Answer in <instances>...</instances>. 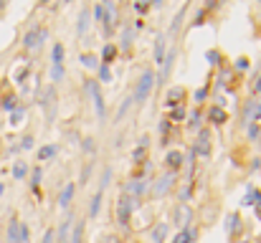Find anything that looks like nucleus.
<instances>
[{"label":"nucleus","instance_id":"f257e3e1","mask_svg":"<svg viewBox=\"0 0 261 243\" xmlns=\"http://www.w3.org/2000/svg\"><path fill=\"white\" fill-rule=\"evenodd\" d=\"M38 106L43 109V114H46V122L51 124L54 119H56V106H59V94H56V86L54 84H48V86H43L41 91H38Z\"/></svg>","mask_w":261,"mask_h":243},{"label":"nucleus","instance_id":"f03ea898","mask_svg":"<svg viewBox=\"0 0 261 243\" xmlns=\"http://www.w3.org/2000/svg\"><path fill=\"white\" fill-rule=\"evenodd\" d=\"M152 89H155V71H152V69H145V71H142V76H140V81L135 84L132 101H135V104H145V101H147V96L152 94Z\"/></svg>","mask_w":261,"mask_h":243},{"label":"nucleus","instance_id":"7ed1b4c3","mask_svg":"<svg viewBox=\"0 0 261 243\" xmlns=\"http://www.w3.org/2000/svg\"><path fill=\"white\" fill-rule=\"evenodd\" d=\"M84 89L91 96V104H94V112H96V119L104 122L107 119V104H104V94H101V86L96 79H87L84 81Z\"/></svg>","mask_w":261,"mask_h":243},{"label":"nucleus","instance_id":"20e7f679","mask_svg":"<svg viewBox=\"0 0 261 243\" xmlns=\"http://www.w3.org/2000/svg\"><path fill=\"white\" fill-rule=\"evenodd\" d=\"M46 41H48V28H43V25H31L23 33V48L25 51H38Z\"/></svg>","mask_w":261,"mask_h":243},{"label":"nucleus","instance_id":"39448f33","mask_svg":"<svg viewBox=\"0 0 261 243\" xmlns=\"http://www.w3.org/2000/svg\"><path fill=\"white\" fill-rule=\"evenodd\" d=\"M137 205H140V200H135V198H129V195H122V198L117 200V223H119V228H127V226H129L132 213L137 210Z\"/></svg>","mask_w":261,"mask_h":243},{"label":"nucleus","instance_id":"423d86ee","mask_svg":"<svg viewBox=\"0 0 261 243\" xmlns=\"http://www.w3.org/2000/svg\"><path fill=\"white\" fill-rule=\"evenodd\" d=\"M193 152H195V157H211V129L208 127H200L198 129Z\"/></svg>","mask_w":261,"mask_h":243},{"label":"nucleus","instance_id":"0eeeda50","mask_svg":"<svg viewBox=\"0 0 261 243\" xmlns=\"http://www.w3.org/2000/svg\"><path fill=\"white\" fill-rule=\"evenodd\" d=\"M173 223L177 226V231H180V228H188V226H193V208H190L188 203H177V205H175Z\"/></svg>","mask_w":261,"mask_h":243},{"label":"nucleus","instance_id":"6e6552de","mask_svg":"<svg viewBox=\"0 0 261 243\" xmlns=\"http://www.w3.org/2000/svg\"><path fill=\"white\" fill-rule=\"evenodd\" d=\"M175 180H177V172H170V170H168V175H163V177L152 185V195H155V198H165L175 187Z\"/></svg>","mask_w":261,"mask_h":243},{"label":"nucleus","instance_id":"1a4fd4ad","mask_svg":"<svg viewBox=\"0 0 261 243\" xmlns=\"http://www.w3.org/2000/svg\"><path fill=\"white\" fill-rule=\"evenodd\" d=\"M165 56H168V36H165V33H158V38H155V51H152V61H155L158 66H163V64H165Z\"/></svg>","mask_w":261,"mask_h":243},{"label":"nucleus","instance_id":"9d476101","mask_svg":"<svg viewBox=\"0 0 261 243\" xmlns=\"http://www.w3.org/2000/svg\"><path fill=\"white\" fill-rule=\"evenodd\" d=\"M241 228H244L241 215L239 213H228V218H226V236H228V241H236L239 233H241Z\"/></svg>","mask_w":261,"mask_h":243},{"label":"nucleus","instance_id":"9b49d317","mask_svg":"<svg viewBox=\"0 0 261 243\" xmlns=\"http://www.w3.org/2000/svg\"><path fill=\"white\" fill-rule=\"evenodd\" d=\"M168 238H170V226L165 221H160L150 228V241L152 243H168Z\"/></svg>","mask_w":261,"mask_h":243},{"label":"nucleus","instance_id":"f8f14e48","mask_svg":"<svg viewBox=\"0 0 261 243\" xmlns=\"http://www.w3.org/2000/svg\"><path fill=\"white\" fill-rule=\"evenodd\" d=\"M71 231H74V215H66V221L59 223V228H56V243H69Z\"/></svg>","mask_w":261,"mask_h":243},{"label":"nucleus","instance_id":"ddd939ff","mask_svg":"<svg viewBox=\"0 0 261 243\" xmlns=\"http://www.w3.org/2000/svg\"><path fill=\"white\" fill-rule=\"evenodd\" d=\"M5 243H20V218L13 215L5 226Z\"/></svg>","mask_w":261,"mask_h":243},{"label":"nucleus","instance_id":"4468645a","mask_svg":"<svg viewBox=\"0 0 261 243\" xmlns=\"http://www.w3.org/2000/svg\"><path fill=\"white\" fill-rule=\"evenodd\" d=\"M117 56H119V46L117 43H104V48H101V53H99V61L104 64V66H112L114 61H117Z\"/></svg>","mask_w":261,"mask_h":243},{"label":"nucleus","instance_id":"2eb2a0df","mask_svg":"<svg viewBox=\"0 0 261 243\" xmlns=\"http://www.w3.org/2000/svg\"><path fill=\"white\" fill-rule=\"evenodd\" d=\"M145 193H147V180H145V177H142V180H129V185L124 187V195H129V198H135V200H140Z\"/></svg>","mask_w":261,"mask_h":243},{"label":"nucleus","instance_id":"dca6fc26","mask_svg":"<svg viewBox=\"0 0 261 243\" xmlns=\"http://www.w3.org/2000/svg\"><path fill=\"white\" fill-rule=\"evenodd\" d=\"M74 195H76V182H66V185L61 187V193H59V205L66 210V208L71 205Z\"/></svg>","mask_w":261,"mask_h":243},{"label":"nucleus","instance_id":"f3484780","mask_svg":"<svg viewBox=\"0 0 261 243\" xmlns=\"http://www.w3.org/2000/svg\"><path fill=\"white\" fill-rule=\"evenodd\" d=\"M182 101H185V89H182V86H175V89L168 91L165 106H168V109H175V106H182Z\"/></svg>","mask_w":261,"mask_h":243},{"label":"nucleus","instance_id":"a211bd4d","mask_svg":"<svg viewBox=\"0 0 261 243\" xmlns=\"http://www.w3.org/2000/svg\"><path fill=\"white\" fill-rule=\"evenodd\" d=\"M56 155H59V145L56 142H48V145H43V147L36 150V160L38 162H48V160H54Z\"/></svg>","mask_w":261,"mask_h":243},{"label":"nucleus","instance_id":"6ab92c4d","mask_svg":"<svg viewBox=\"0 0 261 243\" xmlns=\"http://www.w3.org/2000/svg\"><path fill=\"white\" fill-rule=\"evenodd\" d=\"M89 25H91V8H82L79 20H76V36H79V38H84V36H87Z\"/></svg>","mask_w":261,"mask_h":243},{"label":"nucleus","instance_id":"aec40b11","mask_svg":"<svg viewBox=\"0 0 261 243\" xmlns=\"http://www.w3.org/2000/svg\"><path fill=\"white\" fill-rule=\"evenodd\" d=\"M208 122H211L213 127H223V124L228 122V112L221 109V106H211V109H208Z\"/></svg>","mask_w":261,"mask_h":243},{"label":"nucleus","instance_id":"412c9836","mask_svg":"<svg viewBox=\"0 0 261 243\" xmlns=\"http://www.w3.org/2000/svg\"><path fill=\"white\" fill-rule=\"evenodd\" d=\"M195 241H198V228H195V226L180 228L173 238V243H195Z\"/></svg>","mask_w":261,"mask_h":243},{"label":"nucleus","instance_id":"4be33fe9","mask_svg":"<svg viewBox=\"0 0 261 243\" xmlns=\"http://www.w3.org/2000/svg\"><path fill=\"white\" fill-rule=\"evenodd\" d=\"M182 162H185V157H182V152H177V150L165 155V165H168L170 172H180V170H182Z\"/></svg>","mask_w":261,"mask_h":243},{"label":"nucleus","instance_id":"5701e85b","mask_svg":"<svg viewBox=\"0 0 261 243\" xmlns=\"http://www.w3.org/2000/svg\"><path fill=\"white\" fill-rule=\"evenodd\" d=\"M10 172H13V177L20 182V180H25V177L31 175V167H28V162L15 160V162H13V170H10Z\"/></svg>","mask_w":261,"mask_h":243},{"label":"nucleus","instance_id":"b1692460","mask_svg":"<svg viewBox=\"0 0 261 243\" xmlns=\"http://www.w3.org/2000/svg\"><path fill=\"white\" fill-rule=\"evenodd\" d=\"M101 200H104V193L96 190V193L91 195V200H89V218H96V215H99V210H101Z\"/></svg>","mask_w":261,"mask_h":243},{"label":"nucleus","instance_id":"393cba45","mask_svg":"<svg viewBox=\"0 0 261 243\" xmlns=\"http://www.w3.org/2000/svg\"><path fill=\"white\" fill-rule=\"evenodd\" d=\"M64 59H66V48H64L61 41H56L54 48H51V64H64Z\"/></svg>","mask_w":261,"mask_h":243},{"label":"nucleus","instance_id":"a878e982","mask_svg":"<svg viewBox=\"0 0 261 243\" xmlns=\"http://www.w3.org/2000/svg\"><path fill=\"white\" fill-rule=\"evenodd\" d=\"M28 177H31V190L38 195V193H41V177H43V170H41V167H33Z\"/></svg>","mask_w":261,"mask_h":243},{"label":"nucleus","instance_id":"bb28decb","mask_svg":"<svg viewBox=\"0 0 261 243\" xmlns=\"http://www.w3.org/2000/svg\"><path fill=\"white\" fill-rule=\"evenodd\" d=\"M64 79H66V66L64 64H51V81H54V86L61 84Z\"/></svg>","mask_w":261,"mask_h":243},{"label":"nucleus","instance_id":"cd10ccee","mask_svg":"<svg viewBox=\"0 0 261 243\" xmlns=\"http://www.w3.org/2000/svg\"><path fill=\"white\" fill-rule=\"evenodd\" d=\"M99 64H101V61H99V56H96V53H82V66H84V69L96 71V69H99Z\"/></svg>","mask_w":261,"mask_h":243},{"label":"nucleus","instance_id":"c85d7f7f","mask_svg":"<svg viewBox=\"0 0 261 243\" xmlns=\"http://www.w3.org/2000/svg\"><path fill=\"white\" fill-rule=\"evenodd\" d=\"M18 104H20V101H18V96H15V94H8V96H3V99H0V109H3V112H8V114H10Z\"/></svg>","mask_w":261,"mask_h":243},{"label":"nucleus","instance_id":"c756f323","mask_svg":"<svg viewBox=\"0 0 261 243\" xmlns=\"http://www.w3.org/2000/svg\"><path fill=\"white\" fill-rule=\"evenodd\" d=\"M256 198H259V190H256L254 185H249V190H246V195H244L241 205H244V208H251V205H256Z\"/></svg>","mask_w":261,"mask_h":243},{"label":"nucleus","instance_id":"7c9ffc66","mask_svg":"<svg viewBox=\"0 0 261 243\" xmlns=\"http://www.w3.org/2000/svg\"><path fill=\"white\" fill-rule=\"evenodd\" d=\"M84 228H87V223H84V221H76V226H74V231H71V241L69 243H84Z\"/></svg>","mask_w":261,"mask_h":243},{"label":"nucleus","instance_id":"2f4dec72","mask_svg":"<svg viewBox=\"0 0 261 243\" xmlns=\"http://www.w3.org/2000/svg\"><path fill=\"white\" fill-rule=\"evenodd\" d=\"M96 81H99V84H109V81H112V66L99 64V69H96Z\"/></svg>","mask_w":261,"mask_h":243},{"label":"nucleus","instance_id":"473e14b6","mask_svg":"<svg viewBox=\"0 0 261 243\" xmlns=\"http://www.w3.org/2000/svg\"><path fill=\"white\" fill-rule=\"evenodd\" d=\"M132 41H135V28H132V25H127V28H124V33H122V48H124V51H129V48H132Z\"/></svg>","mask_w":261,"mask_h":243},{"label":"nucleus","instance_id":"72a5a7b5","mask_svg":"<svg viewBox=\"0 0 261 243\" xmlns=\"http://www.w3.org/2000/svg\"><path fill=\"white\" fill-rule=\"evenodd\" d=\"M104 15H107V8H104L101 3H96V5L91 8V20L101 25V20H104Z\"/></svg>","mask_w":261,"mask_h":243},{"label":"nucleus","instance_id":"f704fd0d","mask_svg":"<svg viewBox=\"0 0 261 243\" xmlns=\"http://www.w3.org/2000/svg\"><path fill=\"white\" fill-rule=\"evenodd\" d=\"M23 117H25V106H23V104H18V106L10 112V124H13V127H15V124H20V122H23Z\"/></svg>","mask_w":261,"mask_h":243},{"label":"nucleus","instance_id":"c9c22d12","mask_svg":"<svg viewBox=\"0 0 261 243\" xmlns=\"http://www.w3.org/2000/svg\"><path fill=\"white\" fill-rule=\"evenodd\" d=\"M182 18H185V8H180V10H177V13H175L173 23H170V31H168V33H170V36H175V33H177V31H180V23H182Z\"/></svg>","mask_w":261,"mask_h":243},{"label":"nucleus","instance_id":"e433bc0d","mask_svg":"<svg viewBox=\"0 0 261 243\" xmlns=\"http://www.w3.org/2000/svg\"><path fill=\"white\" fill-rule=\"evenodd\" d=\"M205 59H208V64H211L213 69H216V66L221 69V64H223V56H221V51H208V53H205Z\"/></svg>","mask_w":261,"mask_h":243},{"label":"nucleus","instance_id":"4c0bfd02","mask_svg":"<svg viewBox=\"0 0 261 243\" xmlns=\"http://www.w3.org/2000/svg\"><path fill=\"white\" fill-rule=\"evenodd\" d=\"M246 134H249V140H251V142H256V140H259V137H261V127H259V124H256V122H251V124H246Z\"/></svg>","mask_w":261,"mask_h":243},{"label":"nucleus","instance_id":"58836bf2","mask_svg":"<svg viewBox=\"0 0 261 243\" xmlns=\"http://www.w3.org/2000/svg\"><path fill=\"white\" fill-rule=\"evenodd\" d=\"M109 182H112V167H104V172H101V180H99V190L104 193V190L109 187Z\"/></svg>","mask_w":261,"mask_h":243},{"label":"nucleus","instance_id":"ea45409f","mask_svg":"<svg viewBox=\"0 0 261 243\" xmlns=\"http://www.w3.org/2000/svg\"><path fill=\"white\" fill-rule=\"evenodd\" d=\"M33 134H23V140H20V145H18V150L20 152H28V150H33Z\"/></svg>","mask_w":261,"mask_h":243},{"label":"nucleus","instance_id":"a19ab883","mask_svg":"<svg viewBox=\"0 0 261 243\" xmlns=\"http://www.w3.org/2000/svg\"><path fill=\"white\" fill-rule=\"evenodd\" d=\"M173 124H177V122H182L185 119V106H175L173 112H170V117H168Z\"/></svg>","mask_w":261,"mask_h":243},{"label":"nucleus","instance_id":"79ce46f5","mask_svg":"<svg viewBox=\"0 0 261 243\" xmlns=\"http://www.w3.org/2000/svg\"><path fill=\"white\" fill-rule=\"evenodd\" d=\"M251 66V61L246 59V56H241V59H236V64H233V71H246Z\"/></svg>","mask_w":261,"mask_h":243},{"label":"nucleus","instance_id":"37998d69","mask_svg":"<svg viewBox=\"0 0 261 243\" xmlns=\"http://www.w3.org/2000/svg\"><path fill=\"white\" fill-rule=\"evenodd\" d=\"M132 104H135V101H132V96H127V99L122 101V106H119V112H117V122H119V119H122V117L127 114V109H129Z\"/></svg>","mask_w":261,"mask_h":243},{"label":"nucleus","instance_id":"c03bdc74","mask_svg":"<svg viewBox=\"0 0 261 243\" xmlns=\"http://www.w3.org/2000/svg\"><path fill=\"white\" fill-rule=\"evenodd\" d=\"M20 243H31V228L23 221H20Z\"/></svg>","mask_w":261,"mask_h":243},{"label":"nucleus","instance_id":"a18cd8bd","mask_svg":"<svg viewBox=\"0 0 261 243\" xmlns=\"http://www.w3.org/2000/svg\"><path fill=\"white\" fill-rule=\"evenodd\" d=\"M205 15H208V13H205V10H198V13H195V18H193V23H190V25H193V28H198V25H203V23H205Z\"/></svg>","mask_w":261,"mask_h":243},{"label":"nucleus","instance_id":"49530a36","mask_svg":"<svg viewBox=\"0 0 261 243\" xmlns=\"http://www.w3.org/2000/svg\"><path fill=\"white\" fill-rule=\"evenodd\" d=\"M200 119H203V117H200V112L195 109V112L190 114V129H200Z\"/></svg>","mask_w":261,"mask_h":243},{"label":"nucleus","instance_id":"de8ad7c7","mask_svg":"<svg viewBox=\"0 0 261 243\" xmlns=\"http://www.w3.org/2000/svg\"><path fill=\"white\" fill-rule=\"evenodd\" d=\"M41 243H56V228H46V233H43Z\"/></svg>","mask_w":261,"mask_h":243},{"label":"nucleus","instance_id":"09e8293b","mask_svg":"<svg viewBox=\"0 0 261 243\" xmlns=\"http://www.w3.org/2000/svg\"><path fill=\"white\" fill-rule=\"evenodd\" d=\"M205 96H208V84L200 91H195V101H205Z\"/></svg>","mask_w":261,"mask_h":243},{"label":"nucleus","instance_id":"8fccbe9b","mask_svg":"<svg viewBox=\"0 0 261 243\" xmlns=\"http://www.w3.org/2000/svg\"><path fill=\"white\" fill-rule=\"evenodd\" d=\"M135 10H137V13H147V10H150V3H137V0H135Z\"/></svg>","mask_w":261,"mask_h":243},{"label":"nucleus","instance_id":"3c124183","mask_svg":"<svg viewBox=\"0 0 261 243\" xmlns=\"http://www.w3.org/2000/svg\"><path fill=\"white\" fill-rule=\"evenodd\" d=\"M218 3H221V0H205V8H203V10H205V13H211V10H216V8H218Z\"/></svg>","mask_w":261,"mask_h":243},{"label":"nucleus","instance_id":"603ef678","mask_svg":"<svg viewBox=\"0 0 261 243\" xmlns=\"http://www.w3.org/2000/svg\"><path fill=\"white\" fill-rule=\"evenodd\" d=\"M82 147H84V152H89V155H91V152H94V140H91V137H87Z\"/></svg>","mask_w":261,"mask_h":243},{"label":"nucleus","instance_id":"864d4df0","mask_svg":"<svg viewBox=\"0 0 261 243\" xmlns=\"http://www.w3.org/2000/svg\"><path fill=\"white\" fill-rule=\"evenodd\" d=\"M89 175H91V165H87V167H84V172H82V185H87L89 182Z\"/></svg>","mask_w":261,"mask_h":243},{"label":"nucleus","instance_id":"5fc2aeb1","mask_svg":"<svg viewBox=\"0 0 261 243\" xmlns=\"http://www.w3.org/2000/svg\"><path fill=\"white\" fill-rule=\"evenodd\" d=\"M251 89H254V94L259 96V94H261V76H256V79H254V86H251Z\"/></svg>","mask_w":261,"mask_h":243},{"label":"nucleus","instance_id":"6e6d98bb","mask_svg":"<svg viewBox=\"0 0 261 243\" xmlns=\"http://www.w3.org/2000/svg\"><path fill=\"white\" fill-rule=\"evenodd\" d=\"M254 213H256V218L261 221V193H259V198H256V205H254Z\"/></svg>","mask_w":261,"mask_h":243},{"label":"nucleus","instance_id":"4d7b16f0","mask_svg":"<svg viewBox=\"0 0 261 243\" xmlns=\"http://www.w3.org/2000/svg\"><path fill=\"white\" fill-rule=\"evenodd\" d=\"M101 5H104L107 10H114V0H101Z\"/></svg>","mask_w":261,"mask_h":243},{"label":"nucleus","instance_id":"13d9d810","mask_svg":"<svg viewBox=\"0 0 261 243\" xmlns=\"http://www.w3.org/2000/svg\"><path fill=\"white\" fill-rule=\"evenodd\" d=\"M165 0H150V8H163Z\"/></svg>","mask_w":261,"mask_h":243},{"label":"nucleus","instance_id":"bf43d9fd","mask_svg":"<svg viewBox=\"0 0 261 243\" xmlns=\"http://www.w3.org/2000/svg\"><path fill=\"white\" fill-rule=\"evenodd\" d=\"M48 3H51V0H38V5H41V8H43V5H48Z\"/></svg>","mask_w":261,"mask_h":243},{"label":"nucleus","instance_id":"052dcab7","mask_svg":"<svg viewBox=\"0 0 261 243\" xmlns=\"http://www.w3.org/2000/svg\"><path fill=\"white\" fill-rule=\"evenodd\" d=\"M3 193H5V182H0V198H3Z\"/></svg>","mask_w":261,"mask_h":243},{"label":"nucleus","instance_id":"680f3d73","mask_svg":"<svg viewBox=\"0 0 261 243\" xmlns=\"http://www.w3.org/2000/svg\"><path fill=\"white\" fill-rule=\"evenodd\" d=\"M5 5H8V0H0V10H3V8H5Z\"/></svg>","mask_w":261,"mask_h":243},{"label":"nucleus","instance_id":"e2e57ef3","mask_svg":"<svg viewBox=\"0 0 261 243\" xmlns=\"http://www.w3.org/2000/svg\"><path fill=\"white\" fill-rule=\"evenodd\" d=\"M239 243H254V241H246V238H244V241H239Z\"/></svg>","mask_w":261,"mask_h":243},{"label":"nucleus","instance_id":"0e129e2a","mask_svg":"<svg viewBox=\"0 0 261 243\" xmlns=\"http://www.w3.org/2000/svg\"><path fill=\"white\" fill-rule=\"evenodd\" d=\"M64 3H71V0H64Z\"/></svg>","mask_w":261,"mask_h":243},{"label":"nucleus","instance_id":"69168bd1","mask_svg":"<svg viewBox=\"0 0 261 243\" xmlns=\"http://www.w3.org/2000/svg\"><path fill=\"white\" fill-rule=\"evenodd\" d=\"M259 5H261V0H259Z\"/></svg>","mask_w":261,"mask_h":243}]
</instances>
